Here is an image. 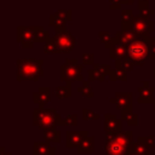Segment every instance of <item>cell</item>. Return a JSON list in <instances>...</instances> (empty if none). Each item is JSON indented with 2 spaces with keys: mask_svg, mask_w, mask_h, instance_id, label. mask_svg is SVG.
<instances>
[{
  "mask_svg": "<svg viewBox=\"0 0 155 155\" xmlns=\"http://www.w3.org/2000/svg\"><path fill=\"white\" fill-rule=\"evenodd\" d=\"M105 155H128L132 145V132H105Z\"/></svg>",
  "mask_w": 155,
  "mask_h": 155,
  "instance_id": "obj_1",
  "label": "cell"
},
{
  "mask_svg": "<svg viewBox=\"0 0 155 155\" xmlns=\"http://www.w3.org/2000/svg\"><path fill=\"white\" fill-rule=\"evenodd\" d=\"M44 59H17V81H36L44 75Z\"/></svg>",
  "mask_w": 155,
  "mask_h": 155,
  "instance_id": "obj_2",
  "label": "cell"
},
{
  "mask_svg": "<svg viewBox=\"0 0 155 155\" xmlns=\"http://www.w3.org/2000/svg\"><path fill=\"white\" fill-rule=\"evenodd\" d=\"M61 115L54 109L35 108L33 110V122L42 131L54 128L61 122Z\"/></svg>",
  "mask_w": 155,
  "mask_h": 155,
  "instance_id": "obj_3",
  "label": "cell"
},
{
  "mask_svg": "<svg viewBox=\"0 0 155 155\" xmlns=\"http://www.w3.org/2000/svg\"><path fill=\"white\" fill-rule=\"evenodd\" d=\"M127 57L133 64L142 65L145 59L150 58V47L145 39H136L131 45L127 46Z\"/></svg>",
  "mask_w": 155,
  "mask_h": 155,
  "instance_id": "obj_4",
  "label": "cell"
},
{
  "mask_svg": "<svg viewBox=\"0 0 155 155\" xmlns=\"http://www.w3.org/2000/svg\"><path fill=\"white\" fill-rule=\"evenodd\" d=\"M82 64H78V61L71 58L67 59L64 64L59 67V79L61 81L71 82V81H84L81 76Z\"/></svg>",
  "mask_w": 155,
  "mask_h": 155,
  "instance_id": "obj_5",
  "label": "cell"
},
{
  "mask_svg": "<svg viewBox=\"0 0 155 155\" xmlns=\"http://www.w3.org/2000/svg\"><path fill=\"white\" fill-rule=\"evenodd\" d=\"M53 40L61 52H70L76 46L74 36L65 29V25L56 27V35L53 36Z\"/></svg>",
  "mask_w": 155,
  "mask_h": 155,
  "instance_id": "obj_6",
  "label": "cell"
},
{
  "mask_svg": "<svg viewBox=\"0 0 155 155\" xmlns=\"http://www.w3.org/2000/svg\"><path fill=\"white\" fill-rule=\"evenodd\" d=\"M131 29L137 39H148L149 34L154 31V22L142 16H134Z\"/></svg>",
  "mask_w": 155,
  "mask_h": 155,
  "instance_id": "obj_7",
  "label": "cell"
},
{
  "mask_svg": "<svg viewBox=\"0 0 155 155\" xmlns=\"http://www.w3.org/2000/svg\"><path fill=\"white\" fill-rule=\"evenodd\" d=\"M35 38V27H17V42L22 47H33Z\"/></svg>",
  "mask_w": 155,
  "mask_h": 155,
  "instance_id": "obj_8",
  "label": "cell"
},
{
  "mask_svg": "<svg viewBox=\"0 0 155 155\" xmlns=\"http://www.w3.org/2000/svg\"><path fill=\"white\" fill-rule=\"evenodd\" d=\"M109 101H110V103L115 104V107L117 109H121V110L132 109V93H130V92H127V93L117 92Z\"/></svg>",
  "mask_w": 155,
  "mask_h": 155,
  "instance_id": "obj_9",
  "label": "cell"
},
{
  "mask_svg": "<svg viewBox=\"0 0 155 155\" xmlns=\"http://www.w3.org/2000/svg\"><path fill=\"white\" fill-rule=\"evenodd\" d=\"M71 10L70 8H63V10H59L57 11L54 15L50 16L48 21H50V25L52 27H61V25H65L67 22L71 21L73 16H71Z\"/></svg>",
  "mask_w": 155,
  "mask_h": 155,
  "instance_id": "obj_10",
  "label": "cell"
},
{
  "mask_svg": "<svg viewBox=\"0 0 155 155\" xmlns=\"http://www.w3.org/2000/svg\"><path fill=\"white\" fill-rule=\"evenodd\" d=\"M87 131H67L65 133V145L68 148H78L82 139L87 137Z\"/></svg>",
  "mask_w": 155,
  "mask_h": 155,
  "instance_id": "obj_11",
  "label": "cell"
},
{
  "mask_svg": "<svg viewBox=\"0 0 155 155\" xmlns=\"http://www.w3.org/2000/svg\"><path fill=\"white\" fill-rule=\"evenodd\" d=\"M139 97H138V103H154V87H151L148 81H144L142 86L138 87Z\"/></svg>",
  "mask_w": 155,
  "mask_h": 155,
  "instance_id": "obj_12",
  "label": "cell"
},
{
  "mask_svg": "<svg viewBox=\"0 0 155 155\" xmlns=\"http://www.w3.org/2000/svg\"><path fill=\"white\" fill-rule=\"evenodd\" d=\"M50 101V87L41 86L38 88V91L33 94V102L35 104H39V108H42L46 103Z\"/></svg>",
  "mask_w": 155,
  "mask_h": 155,
  "instance_id": "obj_13",
  "label": "cell"
},
{
  "mask_svg": "<svg viewBox=\"0 0 155 155\" xmlns=\"http://www.w3.org/2000/svg\"><path fill=\"white\" fill-rule=\"evenodd\" d=\"M104 127L105 132H120L121 131V121L116 119L114 114L104 115Z\"/></svg>",
  "mask_w": 155,
  "mask_h": 155,
  "instance_id": "obj_14",
  "label": "cell"
},
{
  "mask_svg": "<svg viewBox=\"0 0 155 155\" xmlns=\"http://www.w3.org/2000/svg\"><path fill=\"white\" fill-rule=\"evenodd\" d=\"M53 151H56V149L52 148L48 142H34L33 144V155H50Z\"/></svg>",
  "mask_w": 155,
  "mask_h": 155,
  "instance_id": "obj_15",
  "label": "cell"
},
{
  "mask_svg": "<svg viewBox=\"0 0 155 155\" xmlns=\"http://www.w3.org/2000/svg\"><path fill=\"white\" fill-rule=\"evenodd\" d=\"M115 38L117 39V42L125 45V46H128L131 45L137 38L136 35L133 34L132 29H126V30H121V31H117L115 34Z\"/></svg>",
  "mask_w": 155,
  "mask_h": 155,
  "instance_id": "obj_16",
  "label": "cell"
},
{
  "mask_svg": "<svg viewBox=\"0 0 155 155\" xmlns=\"http://www.w3.org/2000/svg\"><path fill=\"white\" fill-rule=\"evenodd\" d=\"M109 51H110L109 57L111 59H119V58H126L127 57V46H125L120 42L115 44Z\"/></svg>",
  "mask_w": 155,
  "mask_h": 155,
  "instance_id": "obj_17",
  "label": "cell"
},
{
  "mask_svg": "<svg viewBox=\"0 0 155 155\" xmlns=\"http://www.w3.org/2000/svg\"><path fill=\"white\" fill-rule=\"evenodd\" d=\"M134 18L133 11L131 8H124L121 11V23H122V29L121 30H126V29H131L132 28V21Z\"/></svg>",
  "mask_w": 155,
  "mask_h": 155,
  "instance_id": "obj_18",
  "label": "cell"
},
{
  "mask_svg": "<svg viewBox=\"0 0 155 155\" xmlns=\"http://www.w3.org/2000/svg\"><path fill=\"white\" fill-rule=\"evenodd\" d=\"M93 143H94V138L92 136H87L82 139L80 145L76 148V151L78 153H93Z\"/></svg>",
  "mask_w": 155,
  "mask_h": 155,
  "instance_id": "obj_19",
  "label": "cell"
},
{
  "mask_svg": "<svg viewBox=\"0 0 155 155\" xmlns=\"http://www.w3.org/2000/svg\"><path fill=\"white\" fill-rule=\"evenodd\" d=\"M121 117L128 126H136L138 124V115L132 111V109H125L121 111Z\"/></svg>",
  "mask_w": 155,
  "mask_h": 155,
  "instance_id": "obj_20",
  "label": "cell"
},
{
  "mask_svg": "<svg viewBox=\"0 0 155 155\" xmlns=\"http://www.w3.org/2000/svg\"><path fill=\"white\" fill-rule=\"evenodd\" d=\"M51 39V35L50 33L45 31L44 27H35V38H34V42H47L48 40Z\"/></svg>",
  "mask_w": 155,
  "mask_h": 155,
  "instance_id": "obj_21",
  "label": "cell"
},
{
  "mask_svg": "<svg viewBox=\"0 0 155 155\" xmlns=\"http://www.w3.org/2000/svg\"><path fill=\"white\" fill-rule=\"evenodd\" d=\"M99 39H101V41L104 44V47L107 48H111L115 44H117V39L115 38V36H111L110 35V33H105V31H101L99 33Z\"/></svg>",
  "mask_w": 155,
  "mask_h": 155,
  "instance_id": "obj_22",
  "label": "cell"
},
{
  "mask_svg": "<svg viewBox=\"0 0 155 155\" xmlns=\"http://www.w3.org/2000/svg\"><path fill=\"white\" fill-rule=\"evenodd\" d=\"M56 96L59 98H70L71 97V82H67L64 86H58L56 88Z\"/></svg>",
  "mask_w": 155,
  "mask_h": 155,
  "instance_id": "obj_23",
  "label": "cell"
},
{
  "mask_svg": "<svg viewBox=\"0 0 155 155\" xmlns=\"http://www.w3.org/2000/svg\"><path fill=\"white\" fill-rule=\"evenodd\" d=\"M44 138H45V142H59L61 140V132L54 128H50V130H46L44 131Z\"/></svg>",
  "mask_w": 155,
  "mask_h": 155,
  "instance_id": "obj_24",
  "label": "cell"
},
{
  "mask_svg": "<svg viewBox=\"0 0 155 155\" xmlns=\"http://www.w3.org/2000/svg\"><path fill=\"white\" fill-rule=\"evenodd\" d=\"M44 52L47 53V54H59V53H62V52L59 51L57 44L54 42L53 38H51L47 42L44 44Z\"/></svg>",
  "mask_w": 155,
  "mask_h": 155,
  "instance_id": "obj_25",
  "label": "cell"
},
{
  "mask_svg": "<svg viewBox=\"0 0 155 155\" xmlns=\"http://www.w3.org/2000/svg\"><path fill=\"white\" fill-rule=\"evenodd\" d=\"M115 61H116V68H119V69H121V70H124L126 73L133 69V62L128 57L119 58V59H115Z\"/></svg>",
  "mask_w": 155,
  "mask_h": 155,
  "instance_id": "obj_26",
  "label": "cell"
},
{
  "mask_svg": "<svg viewBox=\"0 0 155 155\" xmlns=\"http://www.w3.org/2000/svg\"><path fill=\"white\" fill-rule=\"evenodd\" d=\"M130 151L139 154V155H149V148L145 144H143L142 142H139V140H137L136 143H132Z\"/></svg>",
  "mask_w": 155,
  "mask_h": 155,
  "instance_id": "obj_27",
  "label": "cell"
},
{
  "mask_svg": "<svg viewBox=\"0 0 155 155\" xmlns=\"http://www.w3.org/2000/svg\"><path fill=\"white\" fill-rule=\"evenodd\" d=\"M76 91H78L79 93H81L84 97H87V98H92V97L94 96L93 88L87 84V81H82V84L76 87Z\"/></svg>",
  "mask_w": 155,
  "mask_h": 155,
  "instance_id": "obj_28",
  "label": "cell"
},
{
  "mask_svg": "<svg viewBox=\"0 0 155 155\" xmlns=\"http://www.w3.org/2000/svg\"><path fill=\"white\" fill-rule=\"evenodd\" d=\"M108 78H109V80H110V81H115V80L126 81V80H127L126 71H124V70H121V69H119V68H116V69L111 70Z\"/></svg>",
  "mask_w": 155,
  "mask_h": 155,
  "instance_id": "obj_29",
  "label": "cell"
},
{
  "mask_svg": "<svg viewBox=\"0 0 155 155\" xmlns=\"http://www.w3.org/2000/svg\"><path fill=\"white\" fill-rule=\"evenodd\" d=\"M107 78V75H104L103 73L96 70V69H91L88 70V74H87V79L88 81H94V80H98V81H104Z\"/></svg>",
  "mask_w": 155,
  "mask_h": 155,
  "instance_id": "obj_30",
  "label": "cell"
},
{
  "mask_svg": "<svg viewBox=\"0 0 155 155\" xmlns=\"http://www.w3.org/2000/svg\"><path fill=\"white\" fill-rule=\"evenodd\" d=\"M78 124V116L75 114H70L64 119H61L59 126H75Z\"/></svg>",
  "mask_w": 155,
  "mask_h": 155,
  "instance_id": "obj_31",
  "label": "cell"
},
{
  "mask_svg": "<svg viewBox=\"0 0 155 155\" xmlns=\"http://www.w3.org/2000/svg\"><path fill=\"white\" fill-rule=\"evenodd\" d=\"M82 119L84 120H98L99 115L97 113H94L93 110L85 108V109H82Z\"/></svg>",
  "mask_w": 155,
  "mask_h": 155,
  "instance_id": "obj_32",
  "label": "cell"
},
{
  "mask_svg": "<svg viewBox=\"0 0 155 155\" xmlns=\"http://www.w3.org/2000/svg\"><path fill=\"white\" fill-rule=\"evenodd\" d=\"M138 140L142 142L143 144H145L149 149L155 145V138L153 136H139L138 137Z\"/></svg>",
  "mask_w": 155,
  "mask_h": 155,
  "instance_id": "obj_33",
  "label": "cell"
},
{
  "mask_svg": "<svg viewBox=\"0 0 155 155\" xmlns=\"http://www.w3.org/2000/svg\"><path fill=\"white\" fill-rule=\"evenodd\" d=\"M82 63L84 65H92L94 64V57L92 53H84L82 54Z\"/></svg>",
  "mask_w": 155,
  "mask_h": 155,
  "instance_id": "obj_34",
  "label": "cell"
},
{
  "mask_svg": "<svg viewBox=\"0 0 155 155\" xmlns=\"http://www.w3.org/2000/svg\"><path fill=\"white\" fill-rule=\"evenodd\" d=\"M153 15H154V10H151V8H145V10L139 11V16L145 17V18H148L149 16H153Z\"/></svg>",
  "mask_w": 155,
  "mask_h": 155,
  "instance_id": "obj_35",
  "label": "cell"
},
{
  "mask_svg": "<svg viewBox=\"0 0 155 155\" xmlns=\"http://www.w3.org/2000/svg\"><path fill=\"white\" fill-rule=\"evenodd\" d=\"M122 5V0H110V8L115 10V8H120Z\"/></svg>",
  "mask_w": 155,
  "mask_h": 155,
  "instance_id": "obj_36",
  "label": "cell"
},
{
  "mask_svg": "<svg viewBox=\"0 0 155 155\" xmlns=\"http://www.w3.org/2000/svg\"><path fill=\"white\" fill-rule=\"evenodd\" d=\"M0 155H11L10 153H7L6 150H5V148H1V151H0Z\"/></svg>",
  "mask_w": 155,
  "mask_h": 155,
  "instance_id": "obj_37",
  "label": "cell"
},
{
  "mask_svg": "<svg viewBox=\"0 0 155 155\" xmlns=\"http://www.w3.org/2000/svg\"><path fill=\"white\" fill-rule=\"evenodd\" d=\"M133 0H122V5H125V4H131Z\"/></svg>",
  "mask_w": 155,
  "mask_h": 155,
  "instance_id": "obj_38",
  "label": "cell"
},
{
  "mask_svg": "<svg viewBox=\"0 0 155 155\" xmlns=\"http://www.w3.org/2000/svg\"><path fill=\"white\" fill-rule=\"evenodd\" d=\"M128 155H139V154H136V153H132V151H130V154Z\"/></svg>",
  "mask_w": 155,
  "mask_h": 155,
  "instance_id": "obj_39",
  "label": "cell"
},
{
  "mask_svg": "<svg viewBox=\"0 0 155 155\" xmlns=\"http://www.w3.org/2000/svg\"><path fill=\"white\" fill-rule=\"evenodd\" d=\"M154 79H155V67H154Z\"/></svg>",
  "mask_w": 155,
  "mask_h": 155,
  "instance_id": "obj_40",
  "label": "cell"
},
{
  "mask_svg": "<svg viewBox=\"0 0 155 155\" xmlns=\"http://www.w3.org/2000/svg\"><path fill=\"white\" fill-rule=\"evenodd\" d=\"M54 154H56V151H53V153H52V154H50V155H54Z\"/></svg>",
  "mask_w": 155,
  "mask_h": 155,
  "instance_id": "obj_41",
  "label": "cell"
},
{
  "mask_svg": "<svg viewBox=\"0 0 155 155\" xmlns=\"http://www.w3.org/2000/svg\"><path fill=\"white\" fill-rule=\"evenodd\" d=\"M154 113H155V102H154Z\"/></svg>",
  "mask_w": 155,
  "mask_h": 155,
  "instance_id": "obj_42",
  "label": "cell"
},
{
  "mask_svg": "<svg viewBox=\"0 0 155 155\" xmlns=\"http://www.w3.org/2000/svg\"><path fill=\"white\" fill-rule=\"evenodd\" d=\"M140 1H148V0H140Z\"/></svg>",
  "mask_w": 155,
  "mask_h": 155,
  "instance_id": "obj_43",
  "label": "cell"
},
{
  "mask_svg": "<svg viewBox=\"0 0 155 155\" xmlns=\"http://www.w3.org/2000/svg\"><path fill=\"white\" fill-rule=\"evenodd\" d=\"M154 124H155V121H154Z\"/></svg>",
  "mask_w": 155,
  "mask_h": 155,
  "instance_id": "obj_44",
  "label": "cell"
}]
</instances>
